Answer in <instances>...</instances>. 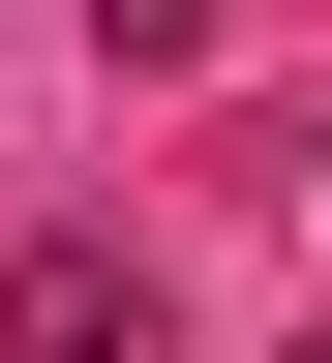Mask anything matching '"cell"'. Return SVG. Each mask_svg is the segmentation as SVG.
Wrapping results in <instances>:
<instances>
[{
    "mask_svg": "<svg viewBox=\"0 0 332 363\" xmlns=\"http://www.w3.org/2000/svg\"><path fill=\"white\" fill-rule=\"evenodd\" d=\"M302 363H332V333H302Z\"/></svg>",
    "mask_w": 332,
    "mask_h": 363,
    "instance_id": "3957f363",
    "label": "cell"
},
{
    "mask_svg": "<svg viewBox=\"0 0 332 363\" xmlns=\"http://www.w3.org/2000/svg\"><path fill=\"white\" fill-rule=\"evenodd\" d=\"M181 303H151V242H30L0 272V363H151Z\"/></svg>",
    "mask_w": 332,
    "mask_h": 363,
    "instance_id": "6da1fadb",
    "label": "cell"
},
{
    "mask_svg": "<svg viewBox=\"0 0 332 363\" xmlns=\"http://www.w3.org/2000/svg\"><path fill=\"white\" fill-rule=\"evenodd\" d=\"M302 182H332V121H302Z\"/></svg>",
    "mask_w": 332,
    "mask_h": 363,
    "instance_id": "7a4b0ae2",
    "label": "cell"
}]
</instances>
